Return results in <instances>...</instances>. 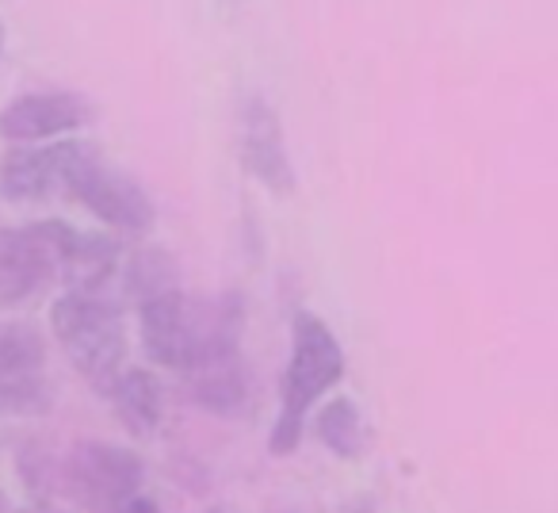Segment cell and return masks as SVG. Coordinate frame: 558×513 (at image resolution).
Instances as JSON below:
<instances>
[{
	"label": "cell",
	"instance_id": "obj_1",
	"mask_svg": "<svg viewBox=\"0 0 558 513\" xmlns=\"http://www.w3.org/2000/svg\"><path fill=\"white\" fill-rule=\"evenodd\" d=\"M241 330H245V303L238 291L199 299L177 288L138 303V337L146 357L184 375L238 357Z\"/></svg>",
	"mask_w": 558,
	"mask_h": 513
},
{
	"label": "cell",
	"instance_id": "obj_2",
	"mask_svg": "<svg viewBox=\"0 0 558 513\" xmlns=\"http://www.w3.org/2000/svg\"><path fill=\"white\" fill-rule=\"evenodd\" d=\"M344 380V349L333 330L311 311H299L291 322V360L279 383V414L271 426V456H291L306 433L311 410Z\"/></svg>",
	"mask_w": 558,
	"mask_h": 513
},
{
	"label": "cell",
	"instance_id": "obj_3",
	"mask_svg": "<svg viewBox=\"0 0 558 513\" xmlns=\"http://www.w3.org/2000/svg\"><path fill=\"white\" fill-rule=\"evenodd\" d=\"M50 330L96 391H108L126 368V322L104 288H65L50 307Z\"/></svg>",
	"mask_w": 558,
	"mask_h": 513
},
{
	"label": "cell",
	"instance_id": "obj_4",
	"mask_svg": "<svg viewBox=\"0 0 558 513\" xmlns=\"http://www.w3.org/2000/svg\"><path fill=\"white\" fill-rule=\"evenodd\" d=\"M142 479H146V467L138 452L123 444L81 441L65 460L70 494L88 513H123L142 494Z\"/></svg>",
	"mask_w": 558,
	"mask_h": 513
},
{
	"label": "cell",
	"instance_id": "obj_5",
	"mask_svg": "<svg viewBox=\"0 0 558 513\" xmlns=\"http://www.w3.org/2000/svg\"><path fill=\"white\" fill-rule=\"evenodd\" d=\"M65 195H73L81 207L93 211L100 223L116 226L119 234H146L157 218L154 200H149L146 188L134 177H126L123 169L104 162L100 146L77 165Z\"/></svg>",
	"mask_w": 558,
	"mask_h": 513
},
{
	"label": "cell",
	"instance_id": "obj_6",
	"mask_svg": "<svg viewBox=\"0 0 558 513\" xmlns=\"http://www.w3.org/2000/svg\"><path fill=\"white\" fill-rule=\"evenodd\" d=\"M54 406L43 337L32 326H0V414L35 418Z\"/></svg>",
	"mask_w": 558,
	"mask_h": 513
},
{
	"label": "cell",
	"instance_id": "obj_7",
	"mask_svg": "<svg viewBox=\"0 0 558 513\" xmlns=\"http://www.w3.org/2000/svg\"><path fill=\"white\" fill-rule=\"evenodd\" d=\"M62 281L47 223L0 230V307H27Z\"/></svg>",
	"mask_w": 558,
	"mask_h": 513
},
{
	"label": "cell",
	"instance_id": "obj_8",
	"mask_svg": "<svg viewBox=\"0 0 558 513\" xmlns=\"http://www.w3.org/2000/svg\"><path fill=\"white\" fill-rule=\"evenodd\" d=\"M96 150L88 139H62V142H39V146H20L0 157V192L4 200L32 203L47 200L54 192L70 188V177L77 165Z\"/></svg>",
	"mask_w": 558,
	"mask_h": 513
},
{
	"label": "cell",
	"instance_id": "obj_9",
	"mask_svg": "<svg viewBox=\"0 0 558 513\" xmlns=\"http://www.w3.org/2000/svg\"><path fill=\"white\" fill-rule=\"evenodd\" d=\"M238 150L241 165L260 180L268 192L295 195V165L288 154L283 123L264 96H245L238 108Z\"/></svg>",
	"mask_w": 558,
	"mask_h": 513
},
{
	"label": "cell",
	"instance_id": "obj_10",
	"mask_svg": "<svg viewBox=\"0 0 558 513\" xmlns=\"http://www.w3.org/2000/svg\"><path fill=\"white\" fill-rule=\"evenodd\" d=\"M93 123V104L81 93H24L0 111V134L12 142H47L54 134H73Z\"/></svg>",
	"mask_w": 558,
	"mask_h": 513
},
{
	"label": "cell",
	"instance_id": "obj_11",
	"mask_svg": "<svg viewBox=\"0 0 558 513\" xmlns=\"http://www.w3.org/2000/svg\"><path fill=\"white\" fill-rule=\"evenodd\" d=\"M104 395L116 406V418L123 421L126 433L149 437L165 418V387L149 368H123L108 383Z\"/></svg>",
	"mask_w": 558,
	"mask_h": 513
},
{
	"label": "cell",
	"instance_id": "obj_12",
	"mask_svg": "<svg viewBox=\"0 0 558 513\" xmlns=\"http://www.w3.org/2000/svg\"><path fill=\"white\" fill-rule=\"evenodd\" d=\"M187 395L210 414H238L248 403V368L241 353L187 375Z\"/></svg>",
	"mask_w": 558,
	"mask_h": 513
},
{
	"label": "cell",
	"instance_id": "obj_13",
	"mask_svg": "<svg viewBox=\"0 0 558 513\" xmlns=\"http://www.w3.org/2000/svg\"><path fill=\"white\" fill-rule=\"evenodd\" d=\"M314 414V437L326 444L333 456L344 460H356L367 452V426H364V414L352 398L337 395L329 403H322Z\"/></svg>",
	"mask_w": 558,
	"mask_h": 513
},
{
	"label": "cell",
	"instance_id": "obj_14",
	"mask_svg": "<svg viewBox=\"0 0 558 513\" xmlns=\"http://www.w3.org/2000/svg\"><path fill=\"white\" fill-rule=\"evenodd\" d=\"M123 284L134 307L180 288V269L165 249H134L123 261Z\"/></svg>",
	"mask_w": 558,
	"mask_h": 513
},
{
	"label": "cell",
	"instance_id": "obj_15",
	"mask_svg": "<svg viewBox=\"0 0 558 513\" xmlns=\"http://www.w3.org/2000/svg\"><path fill=\"white\" fill-rule=\"evenodd\" d=\"M222 4H226V9H238V4H241V0H222Z\"/></svg>",
	"mask_w": 558,
	"mask_h": 513
},
{
	"label": "cell",
	"instance_id": "obj_16",
	"mask_svg": "<svg viewBox=\"0 0 558 513\" xmlns=\"http://www.w3.org/2000/svg\"><path fill=\"white\" fill-rule=\"evenodd\" d=\"M356 513H372V505H360V510Z\"/></svg>",
	"mask_w": 558,
	"mask_h": 513
},
{
	"label": "cell",
	"instance_id": "obj_17",
	"mask_svg": "<svg viewBox=\"0 0 558 513\" xmlns=\"http://www.w3.org/2000/svg\"><path fill=\"white\" fill-rule=\"evenodd\" d=\"M0 47H4V27H0Z\"/></svg>",
	"mask_w": 558,
	"mask_h": 513
}]
</instances>
